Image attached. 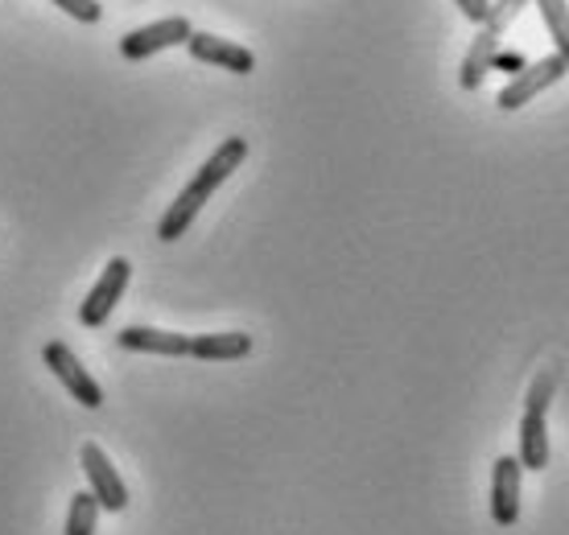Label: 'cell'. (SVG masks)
<instances>
[{
  "instance_id": "1",
  "label": "cell",
  "mask_w": 569,
  "mask_h": 535,
  "mask_svg": "<svg viewBox=\"0 0 569 535\" xmlns=\"http://www.w3.org/2000/svg\"><path fill=\"white\" fill-rule=\"evenodd\" d=\"M243 157H248V141H243V137H228V141L219 144V149L202 161V170L190 178V185H186L182 194L170 202V211L161 214V223H157V240L161 243L182 240L186 231H190V223L199 219L202 206L211 202L214 190H219V185L228 182L231 173L243 165Z\"/></svg>"
},
{
  "instance_id": "2",
  "label": "cell",
  "mask_w": 569,
  "mask_h": 535,
  "mask_svg": "<svg viewBox=\"0 0 569 535\" xmlns=\"http://www.w3.org/2000/svg\"><path fill=\"white\" fill-rule=\"evenodd\" d=\"M569 74V62L561 54H549L541 62H528L525 71L512 74V83L499 91V112H516V108H525L528 99H537L545 87H553L557 79H566Z\"/></svg>"
},
{
  "instance_id": "3",
  "label": "cell",
  "mask_w": 569,
  "mask_h": 535,
  "mask_svg": "<svg viewBox=\"0 0 569 535\" xmlns=\"http://www.w3.org/2000/svg\"><path fill=\"white\" fill-rule=\"evenodd\" d=\"M129 281H132V264L124 260V255H116L112 264L100 272V281H96V289L87 293V301L79 305V322H83L87 330H100V325L112 317L116 301L124 296Z\"/></svg>"
},
{
  "instance_id": "4",
  "label": "cell",
  "mask_w": 569,
  "mask_h": 535,
  "mask_svg": "<svg viewBox=\"0 0 569 535\" xmlns=\"http://www.w3.org/2000/svg\"><path fill=\"white\" fill-rule=\"evenodd\" d=\"M42 359H46V366L58 375V383H62V387H67V392H71L83 408H100V404H103L100 383L91 380V371L79 363V354H74L67 342H46Z\"/></svg>"
},
{
  "instance_id": "5",
  "label": "cell",
  "mask_w": 569,
  "mask_h": 535,
  "mask_svg": "<svg viewBox=\"0 0 569 535\" xmlns=\"http://www.w3.org/2000/svg\"><path fill=\"white\" fill-rule=\"evenodd\" d=\"M194 29L186 17H166V21H153V26L144 29H129L124 38H120V54L132 58V62H141V58L157 54V50H170V46H186Z\"/></svg>"
},
{
  "instance_id": "6",
  "label": "cell",
  "mask_w": 569,
  "mask_h": 535,
  "mask_svg": "<svg viewBox=\"0 0 569 535\" xmlns=\"http://www.w3.org/2000/svg\"><path fill=\"white\" fill-rule=\"evenodd\" d=\"M83 474H87L91 494L100 498V511H124L129 507V486H124V478L116 474V465L108 462V453H103L96 441H87L83 445Z\"/></svg>"
},
{
  "instance_id": "7",
  "label": "cell",
  "mask_w": 569,
  "mask_h": 535,
  "mask_svg": "<svg viewBox=\"0 0 569 535\" xmlns=\"http://www.w3.org/2000/svg\"><path fill=\"white\" fill-rule=\"evenodd\" d=\"M520 474H525L520 457H508V453L491 465V519L499 527H516L520 519Z\"/></svg>"
},
{
  "instance_id": "8",
  "label": "cell",
  "mask_w": 569,
  "mask_h": 535,
  "mask_svg": "<svg viewBox=\"0 0 569 535\" xmlns=\"http://www.w3.org/2000/svg\"><path fill=\"white\" fill-rule=\"evenodd\" d=\"M186 50L194 62H211V67H223L231 74H252L257 71V54L243 50V46L228 42V38H214V33H190L186 38Z\"/></svg>"
},
{
  "instance_id": "9",
  "label": "cell",
  "mask_w": 569,
  "mask_h": 535,
  "mask_svg": "<svg viewBox=\"0 0 569 535\" xmlns=\"http://www.w3.org/2000/svg\"><path fill=\"white\" fill-rule=\"evenodd\" d=\"M116 342H120L124 351L166 354V359H186V354H190V339H186V334L153 330V325H129V330H120V339Z\"/></svg>"
},
{
  "instance_id": "10",
  "label": "cell",
  "mask_w": 569,
  "mask_h": 535,
  "mask_svg": "<svg viewBox=\"0 0 569 535\" xmlns=\"http://www.w3.org/2000/svg\"><path fill=\"white\" fill-rule=\"evenodd\" d=\"M496 54H499V33L483 26L479 33H475V42H470L467 58H462V71H458V83H462V91H475V87L483 83V74L491 71Z\"/></svg>"
},
{
  "instance_id": "11",
  "label": "cell",
  "mask_w": 569,
  "mask_h": 535,
  "mask_svg": "<svg viewBox=\"0 0 569 535\" xmlns=\"http://www.w3.org/2000/svg\"><path fill=\"white\" fill-rule=\"evenodd\" d=\"M243 354H252V339L240 334V330L190 339V359H202V363H231V359H243Z\"/></svg>"
},
{
  "instance_id": "12",
  "label": "cell",
  "mask_w": 569,
  "mask_h": 535,
  "mask_svg": "<svg viewBox=\"0 0 569 535\" xmlns=\"http://www.w3.org/2000/svg\"><path fill=\"white\" fill-rule=\"evenodd\" d=\"M520 465L541 474L549 465V428H545V412H525L520 421Z\"/></svg>"
},
{
  "instance_id": "13",
  "label": "cell",
  "mask_w": 569,
  "mask_h": 535,
  "mask_svg": "<svg viewBox=\"0 0 569 535\" xmlns=\"http://www.w3.org/2000/svg\"><path fill=\"white\" fill-rule=\"evenodd\" d=\"M96 523H100V498L79 491L67 507V535H96Z\"/></svg>"
},
{
  "instance_id": "14",
  "label": "cell",
  "mask_w": 569,
  "mask_h": 535,
  "mask_svg": "<svg viewBox=\"0 0 569 535\" xmlns=\"http://www.w3.org/2000/svg\"><path fill=\"white\" fill-rule=\"evenodd\" d=\"M537 4H541L545 26H549V33H553L557 54L569 62V4L566 0H537Z\"/></svg>"
},
{
  "instance_id": "15",
  "label": "cell",
  "mask_w": 569,
  "mask_h": 535,
  "mask_svg": "<svg viewBox=\"0 0 569 535\" xmlns=\"http://www.w3.org/2000/svg\"><path fill=\"white\" fill-rule=\"evenodd\" d=\"M525 4H528V0H496V4L487 9V21H483V26L496 29V33H503V29L512 26L516 17H520V9H525Z\"/></svg>"
},
{
  "instance_id": "16",
  "label": "cell",
  "mask_w": 569,
  "mask_h": 535,
  "mask_svg": "<svg viewBox=\"0 0 569 535\" xmlns=\"http://www.w3.org/2000/svg\"><path fill=\"white\" fill-rule=\"evenodd\" d=\"M58 9L67 17H74V21H83V26H96L103 17V4L100 0H54Z\"/></svg>"
},
{
  "instance_id": "17",
  "label": "cell",
  "mask_w": 569,
  "mask_h": 535,
  "mask_svg": "<svg viewBox=\"0 0 569 535\" xmlns=\"http://www.w3.org/2000/svg\"><path fill=\"white\" fill-rule=\"evenodd\" d=\"M549 395H553V375L545 371V375H537L532 392H528V412H545V408H549Z\"/></svg>"
},
{
  "instance_id": "18",
  "label": "cell",
  "mask_w": 569,
  "mask_h": 535,
  "mask_svg": "<svg viewBox=\"0 0 569 535\" xmlns=\"http://www.w3.org/2000/svg\"><path fill=\"white\" fill-rule=\"evenodd\" d=\"M455 4L462 9V17H467V21H475V26H483L487 9H491V0H455Z\"/></svg>"
},
{
  "instance_id": "19",
  "label": "cell",
  "mask_w": 569,
  "mask_h": 535,
  "mask_svg": "<svg viewBox=\"0 0 569 535\" xmlns=\"http://www.w3.org/2000/svg\"><path fill=\"white\" fill-rule=\"evenodd\" d=\"M491 67H499V71H525V67H528V62H525V58H520V54H496V62H491Z\"/></svg>"
}]
</instances>
